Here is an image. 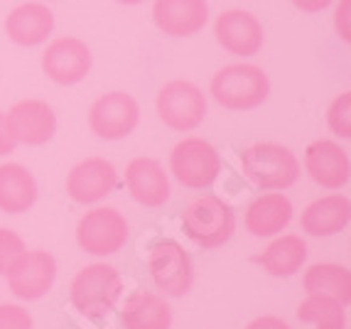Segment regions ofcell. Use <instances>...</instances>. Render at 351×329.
<instances>
[{"label":"cell","mask_w":351,"mask_h":329,"mask_svg":"<svg viewBox=\"0 0 351 329\" xmlns=\"http://www.w3.org/2000/svg\"><path fill=\"white\" fill-rule=\"evenodd\" d=\"M239 162L243 177L263 192H285L302 172L298 155L280 143H253L241 153Z\"/></svg>","instance_id":"cell-1"},{"label":"cell","mask_w":351,"mask_h":329,"mask_svg":"<svg viewBox=\"0 0 351 329\" xmlns=\"http://www.w3.org/2000/svg\"><path fill=\"white\" fill-rule=\"evenodd\" d=\"M123 295V278L108 263L84 265L69 285V302L88 319H101L116 310Z\"/></svg>","instance_id":"cell-2"},{"label":"cell","mask_w":351,"mask_h":329,"mask_svg":"<svg viewBox=\"0 0 351 329\" xmlns=\"http://www.w3.org/2000/svg\"><path fill=\"white\" fill-rule=\"evenodd\" d=\"M209 94L226 111H253L268 101L270 79L256 64H228L211 77Z\"/></svg>","instance_id":"cell-3"},{"label":"cell","mask_w":351,"mask_h":329,"mask_svg":"<svg viewBox=\"0 0 351 329\" xmlns=\"http://www.w3.org/2000/svg\"><path fill=\"white\" fill-rule=\"evenodd\" d=\"M182 231L204 251L221 248L236 231V214L217 194H202L182 212Z\"/></svg>","instance_id":"cell-4"},{"label":"cell","mask_w":351,"mask_h":329,"mask_svg":"<svg viewBox=\"0 0 351 329\" xmlns=\"http://www.w3.org/2000/svg\"><path fill=\"white\" fill-rule=\"evenodd\" d=\"M170 172L182 187L209 189L221 175V155L204 138H182L170 153Z\"/></svg>","instance_id":"cell-5"},{"label":"cell","mask_w":351,"mask_h":329,"mask_svg":"<svg viewBox=\"0 0 351 329\" xmlns=\"http://www.w3.org/2000/svg\"><path fill=\"white\" fill-rule=\"evenodd\" d=\"M158 116L175 133H192L206 121V96L187 79H172L158 91Z\"/></svg>","instance_id":"cell-6"},{"label":"cell","mask_w":351,"mask_h":329,"mask_svg":"<svg viewBox=\"0 0 351 329\" xmlns=\"http://www.w3.org/2000/svg\"><path fill=\"white\" fill-rule=\"evenodd\" d=\"M128 219L116 206H94L76 223V243L91 256H116L128 243Z\"/></svg>","instance_id":"cell-7"},{"label":"cell","mask_w":351,"mask_h":329,"mask_svg":"<svg viewBox=\"0 0 351 329\" xmlns=\"http://www.w3.org/2000/svg\"><path fill=\"white\" fill-rule=\"evenodd\" d=\"M147 271L155 288L167 297H184L194 285L192 256L172 239L152 243L147 253Z\"/></svg>","instance_id":"cell-8"},{"label":"cell","mask_w":351,"mask_h":329,"mask_svg":"<svg viewBox=\"0 0 351 329\" xmlns=\"http://www.w3.org/2000/svg\"><path fill=\"white\" fill-rule=\"evenodd\" d=\"M138 123H141V106L125 91H108L88 108V128L101 141H123L138 128Z\"/></svg>","instance_id":"cell-9"},{"label":"cell","mask_w":351,"mask_h":329,"mask_svg":"<svg viewBox=\"0 0 351 329\" xmlns=\"http://www.w3.org/2000/svg\"><path fill=\"white\" fill-rule=\"evenodd\" d=\"M40 64L49 82L59 86H76L88 77L94 66V54L84 40L66 35L49 42L42 52Z\"/></svg>","instance_id":"cell-10"},{"label":"cell","mask_w":351,"mask_h":329,"mask_svg":"<svg viewBox=\"0 0 351 329\" xmlns=\"http://www.w3.org/2000/svg\"><path fill=\"white\" fill-rule=\"evenodd\" d=\"M8 290L18 300L32 302L40 300L52 290L57 280V260L52 253L35 248V251H23L18 260L8 268Z\"/></svg>","instance_id":"cell-11"},{"label":"cell","mask_w":351,"mask_h":329,"mask_svg":"<svg viewBox=\"0 0 351 329\" xmlns=\"http://www.w3.org/2000/svg\"><path fill=\"white\" fill-rule=\"evenodd\" d=\"M302 164L312 182L327 192H339L351 180L349 153L329 138H317L304 147Z\"/></svg>","instance_id":"cell-12"},{"label":"cell","mask_w":351,"mask_h":329,"mask_svg":"<svg viewBox=\"0 0 351 329\" xmlns=\"http://www.w3.org/2000/svg\"><path fill=\"white\" fill-rule=\"evenodd\" d=\"M8 128L18 145H47L57 133V113L42 99H23L5 113Z\"/></svg>","instance_id":"cell-13"},{"label":"cell","mask_w":351,"mask_h":329,"mask_svg":"<svg viewBox=\"0 0 351 329\" xmlns=\"http://www.w3.org/2000/svg\"><path fill=\"white\" fill-rule=\"evenodd\" d=\"M214 35H217L219 47L234 57H256L265 45L263 23L248 10H223L214 23Z\"/></svg>","instance_id":"cell-14"},{"label":"cell","mask_w":351,"mask_h":329,"mask_svg":"<svg viewBox=\"0 0 351 329\" xmlns=\"http://www.w3.org/2000/svg\"><path fill=\"white\" fill-rule=\"evenodd\" d=\"M66 194L76 204H99L118 187V170L111 160L86 158L76 162L66 175Z\"/></svg>","instance_id":"cell-15"},{"label":"cell","mask_w":351,"mask_h":329,"mask_svg":"<svg viewBox=\"0 0 351 329\" xmlns=\"http://www.w3.org/2000/svg\"><path fill=\"white\" fill-rule=\"evenodd\" d=\"M125 189L147 209L165 206L172 197L170 175L155 158H133L125 164Z\"/></svg>","instance_id":"cell-16"},{"label":"cell","mask_w":351,"mask_h":329,"mask_svg":"<svg viewBox=\"0 0 351 329\" xmlns=\"http://www.w3.org/2000/svg\"><path fill=\"white\" fill-rule=\"evenodd\" d=\"M152 23L167 37L199 35L209 23L206 0H155Z\"/></svg>","instance_id":"cell-17"},{"label":"cell","mask_w":351,"mask_h":329,"mask_svg":"<svg viewBox=\"0 0 351 329\" xmlns=\"http://www.w3.org/2000/svg\"><path fill=\"white\" fill-rule=\"evenodd\" d=\"M54 32V12L47 3L32 0L12 8L5 18V35L18 47H40Z\"/></svg>","instance_id":"cell-18"},{"label":"cell","mask_w":351,"mask_h":329,"mask_svg":"<svg viewBox=\"0 0 351 329\" xmlns=\"http://www.w3.org/2000/svg\"><path fill=\"white\" fill-rule=\"evenodd\" d=\"M293 212V202L285 192H263L246 206L243 226L256 239H270L290 226Z\"/></svg>","instance_id":"cell-19"},{"label":"cell","mask_w":351,"mask_h":329,"mask_svg":"<svg viewBox=\"0 0 351 329\" xmlns=\"http://www.w3.org/2000/svg\"><path fill=\"white\" fill-rule=\"evenodd\" d=\"M351 221V202L344 194H327L312 204H307L300 214V229L315 239H327L346 231Z\"/></svg>","instance_id":"cell-20"},{"label":"cell","mask_w":351,"mask_h":329,"mask_svg":"<svg viewBox=\"0 0 351 329\" xmlns=\"http://www.w3.org/2000/svg\"><path fill=\"white\" fill-rule=\"evenodd\" d=\"M35 175L20 162L0 164V212L3 214H25L37 202Z\"/></svg>","instance_id":"cell-21"},{"label":"cell","mask_w":351,"mask_h":329,"mask_svg":"<svg viewBox=\"0 0 351 329\" xmlns=\"http://www.w3.org/2000/svg\"><path fill=\"white\" fill-rule=\"evenodd\" d=\"M123 329H170L172 307L167 305L165 295L150 290H135L121 310Z\"/></svg>","instance_id":"cell-22"},{"label":"cell","mask_w":351,"mask_h":329,"mask_svg":"<svg viewBox=\"0 0 351 329\" xmlns=\"http://www.w3.org/2000/svg\"><path fill=\"white\" fill-rule=\"evenodd\" d=\"M307 260V243L298 234H282L268 243L256 263L273 278H290L298 271H302Z\"/></svg>","instance_id":"cell-23"},{"label":"cell","mask_w":351,"mask_h":329,"mask_svg":"<svg viewBox=\"0 0 351 329\" xmlns=\"http://www.w3.org/2000/svg\"><path fill=\"white\" fill-rule=\"evenodd\" d=\"M304 293H322L337 297L344 307L351 302V273L339 263H315L302 276Z\"/></svg>","instance_id":"cell-24"},{"label":"cell","mask_w":351,"mask_h":329,"mask_svg":"<svg viewBox=\"0 0 351 329\" xmlns=\"http://www.w3.org/2000/svg\"><path fill=\"white\" fill-rule=\"evenodd\" d=\"M298 319L315 329H346V307L337 297L310 293L298 305Z\"/></svg>","instance_id":"cell-25"},{"label":"cell","mask_w":351,"mask_h":329,"mask_svg":"<svg viewBox=\"0 0 351 329\" xmlns=\"http://www.w3.org/2000/svg\"><path fill=\"white\" fill-rule=\"evenodd\" d=\"M327 128L341 141L351 138V91H341L327 108Z\"/></svg>","instance_id":"cell-26"},{"label":"cell","mask_w":351,"mask_h":329,"mask_svg":"<svg viewBox=\"0 0 351 329\" xmlns=\"http://www.w3.org/2000/svg\"><path fill=\"white\" fill-rule=\"evenodd\" d=\"M23 251H27L23 236H20L18 231L0 226V276H5L8 268L18 260V256Z\"/></svg>","instance_id":"cell-27"},{"label":"cell","mask_w":351,"mask_h":329,"mask_svg":"<svg viewBox=\"0 0 351 329\" xmlns=\"http://www.w3.org/2000/svg\"><path fill=\"white\" fill-rule=\"evenodd\" d=\"M0 329H32V315L23 305L0 302Z\"/></svg>","instance_id":"cell-28"},{"label":"cell","mask_w":351,"mask_h":329,"mask_svg":"<svg viewBox=\"0 0 351 329\" xmlns=\"http://www.w3.org/2000/svg\"><path fill=\"white\" fill-rule=\"evenodd\" d=\"M349 15H351V0H339V3H337V8H334V29H337L339 40H344L346 45L351 42Z\"/></svg>","instance_id":"cell-29"},{"label":"cell","mask_w":351,"mask_h":329,"mask_svg":"<svg viewBox=\"0 0 351 329\" xmlns=\"http://www.w3.org/2000/svg\"><path fill=\"white\" fill-rule=\"evenodd\" d=\"M15 145H18V143L12 141V136H10V128H8L5 113L0 111V158L10 155L12 150H15Z\"/></svg>","instance_id":"cell-30"},{"label":"cell","mask_w":351,"mask_h":329,"mask_svg":"<svg viewBox=\"0 0 351 329\" xmlns=\"http://www.w3.org/2000/svg\"><path fill=\"white\" fill-rule=\"evenodd\" d=\"M246 329H293L285 319L276 317V315H263V317H256Z\"/></svg>","instance_id":"cell-31"},{"label":"cell","mask_w":351,"mask_h":329,"mask_svg":"<svg viewBox=\"0 0 351 329\" xmlns=\"http://www.w3.org/2000/svg\"><path fill=\"white\" fill-rule=\"evenodd\" d=\"M332 3L334 0H293V5L298 8V10L307 12V15H317V12L327 10Z\"/></svg>","instance_id":"cell-32"},{"label":"cell","mask_w":351,"mask_h":329,"mask_svg":"<svg viewBox=\"0 0 351 329\" xmlns=\"http://www.w3.org/2000/svg\"><path fill=\"white\" fill-rule=\"evenodd\" d=\"M116 3H121V5H141L145 0H116Z\"/></svg>","instance_id":"cell-33"},{"label":"cell","mask_w":351,"mask_h":329,"mask_svg":"<svg viewBox=\"0 0 351 329\" xmlns=\"http://www.w3.org/2000/svg\"><path fill=\"white\" fill-rule=\"evenodd\" d=\"M42 3H49V0H42Z\"/></svg>","instance_id":"cell-34"}]
</instances>
